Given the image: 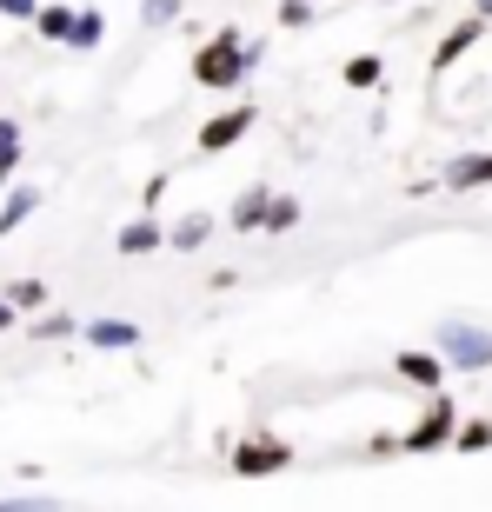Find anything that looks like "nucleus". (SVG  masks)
<instances>
[{
	"instance_id": "obj_19",
	"label": "nucleus",
	"mask_w": 492,
	"mask_h": 512,
	"mask_svg": "<svg viewBox=\"0 0 492 512\" xmlns=\"http://www.w3.org/2000/svg\"><path fill=\"white\" fill-rule=\"evenodd\" d=\"M7 300H14V313H34V306H47V280H7Z\"/></svg>"
},
{
	"instance_id": "obj_24",
	"label": "nucleus",
	"mask_w": 492,
	"mask_h": 512,
	"mask_svg": "<svg viewBox=\"0 0 492 512\" xmlns=\"http://www.w3.org/2000/svg\"><path fill=\"white\" fill-rule=\"evenodd\" d=\"M0 153H20V120L14 114L0 120Z\"/></svg>"
},
{
	"instance_id": "obj_12",
	"label": "nucleus",
	"mask_w": 492,
	"mask_h": 512,
	"mask_svg": "<svg viewBox=\"0 0 492 512\" xmlns=\"http://www.w3.org/2000/svg\"><path fill=\"white\" fill-rule=\"evenodd\" d=\"M34 207H40L34 187H14V193H7V200H0V240H7L14 227H27V220H34Z\"/></svg>"
},
{
	"instance_id": "obj_18",
	"label": "nucleus",
	"mask_w": 492,
	"mask_h": 512,
	"mask_svg": "<svg viewBox=\"0 0 492 512\" xmlns=\"http://www.w3.org/2000/svg\"><path fill=\"white\" fill-rule=\"evenodd\" d=\"M453 446H459V453H486V446H492V419H466V426H453Z\"/></svg>"
},
{
	"instance_id": "obj_23",
	"label": "nucleus",
	"mask_w": 492,
	"mask_h": 512,
	"mask_svg": "<svg viewBox=\"0 0 492 512\" xmlns=\"http://www.w3.org/2000/svg\"><path fill=\"white\" fill-rule=\"evenodd\" d=\"M160 200H167V173H153V180H147V187H140V207H160Z\"/></svg>"
},
{
	"instance_id": "obj_2",
	"label": "nucleus",
	"mask_w": 492,
	"mask_h": 512,
	"mask_svg": "<svg viewBox=\"0 0 492 512\" xmlns=\"http://www.w3.org/2000/svg\"><path fill=\"white\" fill-rule=\"evenodd\" d=\"M293 466V446H286L273 426H253V433L233 446V479H273Z\"/></svg>"
},
{
	"instance_id": "obj_1",
	"label": "nucleus",
	"mask_w": 492,
	"mask_h": 512,
	"mask_svg": "<svg viewBox=\"0 0 492 512\" xmlns=\"http://www.w3.org/2000/svg\"><path fill=\"white\" fill-rule=\"evenodd\" d=\"M253 67H260V47H253L240 27H220L207 47H193V80H200L207 94H227V87H240Z\"/></svg>"
},
{
	"instance_id": "obj_15",
	"label": "nucleus",
	"mask_w": 492,
	"mask_h": 512,
	"mask_svg": "<svg viewBox=\"0 0 492 512\" xmlns=\"http://www.w3.org/2000/svg\"><path fill=\"white\" fill-rule=\"evenodd\" d=\"M446 180H453V187H492V153H466V160H453Z\"/></svg>"
},
{
	"instance_id": "obj_10",
	"label": "nucleus",
	"mask_w": 492,
	"mask_h": 512,
	"mask_svg": "<svg viewBox=\"0 0 492 512\" xmlns=\"http://www.w3.org/2000/svg\"><path fill=\"white\" fill-rule=\"evenodd\" d=\"M207 233H213V213H187V220H173V227H167V247L173 253H200V247H207Z\"/></svg>"
},
{
	"instance_id": "obj_5",
	"label": "nucleus",
	"mask_w": 492,
	"mask_h": 512,
	"mask_svg": "<svg viewBox=\"0 0 492 512\" xmlns=\"http://www.w3.org/2000/svg\"><path fill=\"white\" fill-rule=\"evenodd\" d=\"M167 247V227L153 220V213H140V220H127V227L114 233V253L120 260H147V253H160Z\"/></svg>"
},
{
	"instance_id": "obj_9",
	"label": "nucleus",
	"mask_w": 492,
	"mask_h": 512,
	"mask_svg": "<svg viewBox=\"0 0 492 512\" xmlns=\"http://www.w3.org/2000/svg\"><path fill=\"white\" fill-rule=\"evenodd\" d=\"M80 333H87L100 353H133V346H140V326L133 320H87Z\"/></svg>"
},
{
	"instance_id": "obj_4",
	"label": "nucleus",
	"mask_w": 492,
	"mask_h": 512,
	"mask_svg": "<svg viewBox=\"0 0 492 512\" xmlns=\"http://www.w3.org/2000/svg\"><path fill=\"white\" fill-rule=\"evenodd\" d=\"M253 120H260V107H253V100H240V107H227V114H213L207 127H200V153H227V147H240L246 133H253Z\"/></svg>"
},
{
	"instance_id": "obj_14",
	"label": "nucleus",
	"mask_w": 492,
	"mask_h": 512,
	"mask_svg": "<svg viewBox=\"0 0 492 512\" xmlns=\"http://www.w3.org/2000/svg\"><path fill=\"white\" fill-rule=\"evenodd\" d=\"M27 27H34L40 40H60V47H67V27H74V7H47V0H40Z\"/></svg>"
},
{
	"instance_id": "obj_11",
	"label": "nucleus",
	"mask_w": 492,
	"mask_h": 512,
	"mask_svg": "<svg viewBox=\"0 0 492 512\" xmlns=\"http://www.w3.org/2000/svg\"><path fill=\"white\" fill-rule=\"evenodd\" d=\"M266 200H273L266 187H246L240 200L227 207V227H240V233H260V220H266Z\"/></svg>"
},
{
	"instance_id": "obj_16",
	"label": "nucleus",
	"mask_w": 492,
	"mask_h": 512,
	"mask_svg": "<svg viewBox=\"0 0 492 512\" xmlns=\"http://www.w3.org/2000/svg\"><path fill=\"white\" fill-rule=\"evenodd\" d=\"M100 40H107V20H100L94 7H87V14H74V27H67V47H74V54H87V47H100Z\"/></svg>"
},
{
	"instance_id": "obj_22",
	"label": "nucleus",
	"mask_w": 492,
	"mask_h": 512,
	"mask_svg": "<svg viewBox=\"0 0 492 512\" xmlns=\"http://www.w3.org/2000/svg\"><path fill=\"white\" fill-rule=\"evenodd\" d=\"M280 27H306V20H313V0H280Z\"/></svg>"
},
{
	"instance_id": "obj_21",
	"label": "nucleus",
	"mask_w": 492,
	"mask_h": 512,
	"mask_svg": "<svg viewBox=\"0 0 492 512\" xmlns=\"http://www.w3.org/2000/svg\"><path fill=\"white\" fill-rule=\"evenodd\" d=\"M140 20H147V27H173V20H180V0H147Z\"/></svg>"
},
{
	"instance_id": "obj_8",
	"label": "nucleus",
	"mask_w": 492,
	"mask_h": 512,
	"mask_svg": "<svg viewBox=\"0 0 492 512\" xmlns=\"http://www.w3.org/2000/svg\"><path fill=\"white\" fill-rule=\"evenodd\" d=\"M479 34H486V20H459V27H453V34H446V40H439V54H433V74H446V67H453V60H466V54H473V47H479Z\"/></svg>"
},
{
	"instance_id": "obj_26",
	"label": "nucleus",
	"mask_w": 492,
	"mask_h": 512,
	"mask_svg": "<svg viewBox=\"0 0 492 512\" xmlns=\"http://www.w3.org/2000/svg\"><path fill=\"white\" fill-rule=\"evenodd\" d=\"M20 173V153H0V193H7V180Z\"/></svg>"
},
{
	"instance_id": "obj_13",
	"label": "nucleus",
	"mask_w": 492,
	"mask_h": 512,
	"mask_svg": "<svg viewBox=\"0 0 492 512\" xmlns=\"http://www.w3.org/2000/svg\"><path fill=\"white\" fill-rule=\"evenodd\" d=\"M340 80L353 87V94H366V87H379V80H386V60H379V54H353L340 67Z\"/></svg>"
},
{
	"instance_id": "obj_3",
	"label": "nucleus",
	"mask_w": 492,
	"mask_h": 512,
	"mask_svg": "<svg viewBox=\"0 0 492 512\" xmlns=\"http://www.w3.org/2000/svg\"><path fill=\"white\" fill-rule=\"evenodd\" d=\"M453 426H459L453 399H446V393L433 386V406H426V419H419V426H413L406 439H399V446H406V453H439V446H453Z\"/></svg>"
},
{
	"instance_id": "obj_27",
	"label": "nucleus",
	"mask_w": 492,
	"mask_h": 512,
	"mask_svg": "<svg viewBox=\"0 0 492 512\" xmlns=\"http://www.w3.org/2000/svg\"><path fill=\"white\" fill-rule=\"evenodd\" d=\"M20 313H14V300H7V293H0V333H7V326H14Z\"/></svg>"
},
{
	"instance_id": "obj_17",
	"label": "nucleus",
	"mask_w": 492,
	"mask_h": 512,
	"mask_svg": "<svg viewBox=\"0 0 492 512\" xmlns=\"http://www.w3.org/2000/svg\"><path fill=\"white\" fill-rule=\"evenodd\" d=\"M293 227H300V200H286V193H280V200H266L260 233H293Z\"/></svg>"
},
{
	"instance_id": "obj_28",
	"label": "nucleus",
	"mask_w": 492,
	"mask_h": 512,
	"mask_svg": "<svg viewBox=\"0 0 492 512\" xmlns=\"http://www.w3.org/2000/svg\"><path fill=\"white\" fill-rule=\"evenodd\" d=\"M479 20H492V0H479Z\"/></svg>"
},
{
	"instance_id": "obj_25",
	"label": "nucleus",
	"mask_w": 492,
	"mask_h": 512,
	"mask_svg": "<svg viewBox=\"0 0 492 512\" xmlns=\"http://www.w3.org/2000/svg\"><path fill=\"white\" fill-rule=\"evenodd\" d=\"M34 7H40V0H0V14H7V20H34Z\"/></svg>"
},
{
	"instance_id": "obj_7",
	"label": "nucleus",
	"mask_w": 492,
	"mask_h": 512,
	"mask_svg": "<svg viewBox=\"0 0 492 512\" xmlns=\"http://www.w3.org/2000/svg\"><path fill=\"white\" fill-rule=\"evenodd\" d=\"M393 373H399L406 386H419V393L446 386V360H439V353H399V360H393Z\"/></svg>"
},
{
	"instance_id": "obj_6",
	"label": "nucleus",
	"mask_w": 492,
	"mask_h": 512,
	"mask_svg": "<svg viewBox=\"0 0 492 512\" xmlns=\"http://www.w3.org/2000/svg\"><path fill=\"white\" fill-rule=\"evenodd\" d=\"M439 346L453 353V366H492V340H486V333H473V326H446Z\"/></svg>"
},
{
	"instance_id": "obj_20",
	"label": "nucleus",
	"mask_w": 492,
	"mask_h": 512,
	"mask_svg": "<svg viewBox=\"0 0 492 512\" xmlns=\"http://www.w3.org/2000/svg\"><path fill=\"white\" fill-rule=\"evenodd\" d=\"M80 326L67 320V313H47V320H34V340H74Z\"/></svg>"
}]
</instances>
